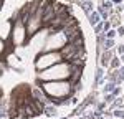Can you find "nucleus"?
I'll return each instance as SVG.
<instances>
[{"instance_id":"4","label":"nucleus","mask_w":124,"mask_h":119,"mask_svg":"<svg viewBox=\"0 0 124 119\" xmlns=\"http://www.w3.org/2000/svg\"><path fill=\"white\" fill-rule=\"evenodd\" d=\"M12 41H13V45H17V46H22L23 43H27L28 41V37H27V28H25V25L20 22L18 18L13 22V28H12Z\"/></svg>"},{"instance_id":"9","label":"nucleus","mask_w":124,"mask_h":119,"mask_svg":"<svg viewBox=\"0 0 124 119\" xmlns=\"http://www.w3.org/2000/svg\"><path fill=\"white\" fill-rule=\"evenodd\" d=\"M89 22H91V23H98V13H93V15L89 17Z\"/></svg>"},{"instance_id":"2","label":"nucleus","mask_w":124,"mask_h":119,"mask_svg":"<svg viewBox=\"0 0 124 119\" xmlns=\"http://www.w3.org/2000/svg\"><path fill=\"white\" fill-rule=\"evenodd\" d=\"M73 68H75V65L66 63V61H61V63H58L55 66L45 69V71H40L38 81H41V83H45V81H65V79L70 81Z\"/></svg>"},{"instance_id":"3","label":"nucleus","mask_w":124,"mask_h":119,"mask_svg":"<svg viewBox=\"0 0 124 119\" xmlns=\"http://www.w3.org/2000/svg\"><path fill=\"white\" fill-rule=\"evenodd\" d=\"M61 61H63V58H61L60 51H43V53H40V56L35 61V68L38 71H45Z\"/></svg>"},{"instance_id":"10","label":"nucleus","mask_w":124,"mask_h":119,"mask_svg":"<svg viewBox=\"0 0 124 119\" xmlns=\"http://www.w3.org/2000/svg\"><path fill=\"white\" fill-rule=\"evenodd\" d=\"M104 46H106V48H111V46H113V40H106Z\"/></svg>"},{"instance_id":"11","label":"nucleus","mask_w":124,"mask_h":119,"mask_svg":"<svg viewBox=\"0 0 124 119\" xmlns=\"http://www.w3.org/2000/svg\"><path fill=\"white\" fill-rule=\"evenodd\" d=\"M2 74H3V65L0 63V76H2Z\"/></svg>"},{"instance_id":"8","label":"nucleus","mask_w":124,"mask_h":119,"mask_svg":"<svg viewBox=\"0 0 124 119\" xmlns=\"http://www.w3.org/2000/svg\"><path fill=\"white\" fill-rule=\"evenodd\" d=\"M45 112H46L48 116H55L56 114V109L55 108H45Z\"/></svg>"},{"instance_id":"7","label":"nucleus","mask_w":124,"mask_h":119,"mask_svg":"<svg viewBox=\"0 0 124 119\" xmlns=\"http://www.w3.org/2000/svg\"><path fill=\"white\" fill-rule=\"evenodd\" d=\"M7 51V43H5V40L0 38V55H3Z\"/></svg>"},{"instance_id":"1","label":"nucleus","mask_w":124,"mask_h":119,"mask_svg":"<svg viewBox=\"0 0 124 119\" xmlns=\"http://www.w3.org/2000/svg\"><path fill=\"white\" fill-rule=\"evenodd\" d=\"M41 89L56 104L66 103V99L75 93L73 84L68 79H65V81H45V83H41Z\"/></svg>"},{"instance_id":"5","label":"nucleus","mask_w":124,"mask_h":119,"mask_svg":"<svg viewBox=\"0 0 124 119\" xmlns=\"http://www.w3.org/2000/svg\"><path fill=\"white\" fill-rule=\"evenodd\" d=\"M41 8H43V13H41V23H43V28H48L53 20L56 18V12H55V0H46L41 3Z\"/></svg>"},{"instance_id":"6","label":"nucleus","mask_w":124,"mask_h":119,"mask_svg":"<svg viewBox=\"0 0 124 119\" xmlns=\"http://www.w3.org/2000/svg\"><path fill=\"white\" fill-rule=\"evenodd\" d=\"M12 35V22H3L2 25H0V38L2 40H7Z\"/></svg>"}]
</instances>
